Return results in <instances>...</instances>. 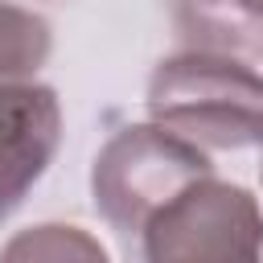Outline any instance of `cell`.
Segmentation results:
<instances>
[{
  "mask_svg": "<svg viewBox=\"0 0 263 263\" xmlns=\"http://www.w3.org/2000/svg\"><path fill=\"white\" fill-rule=\"evenodd\" d=\"M148 119L210 148L263 144V74L222 53H173L148 78Z\"/></svg>",
  "mask_w": 263,
  "mask_h": 263,
  "instance_id": "cell-1",
  "label": "cell"
},
{
  "mask_svg": "<svg viewBox=\"0 0 263 263\" xmlns=\"http://www.w3.org/2000/svg\"><path fill=\"white\" fill-rule=\"evenodd\" d=\"M210 173V156L177 132L160 123H127L99 148L90 164V197L95 210L132 238L168 197Z\"/></svg>",
  "mask_w": 263,
  "mask_h": 263,
  "instance_id": "cell-2",
  "label": "cell"
},
{
  "mask_svg": "<svg viewBox=\"0 0 263 263\" xmlns=\"http://www.w3.org/2000/svg\"><path fill=\"white\" fill-rule=\"evenodd\" d=\"M144 263H263V210L251 189L197 177L140 230Z\"/></svg>",
  "mask_w": 263,
  "mask_h": 263,
  "instance_id": "cell-3",
  "label": "cell"
},
{
  "mask_svg": "<svg viewBox=\"0 0 263 263\" xmlns=\"http://www.w3.org/2000/svg\"><path fill=\"white\" fill-rule=\"evenodd\" d=\"M62 144V103L45 82H0V222L21 210Z\"/></svg>",
  "mask_w": 263,
  "mask_h": 263,
  "instance_id": "cell-4",
  "label": "cell"
},
{
  "mask_svg": "<svg viewBox=\"0 0 263 263\" xmlns=\"http://www.w3.org/2000/svg\"><path fill=\"white\" fill-rule=\"evenodd\" d=\"M177 29L185 37V49L222 53L238 62L263 58L259 0H177Z\"/></svg>",
  "mask_w": 263,
  "mask_h": 263,
  "instance_id": "cell-5",
  "label": "cell"
},
{
  "mask_svg": "<svg viewBox=\"0 0 263 263\" xmlns=\"http://www.w3.org/2000/svg\"><path fill=\"white\" fill-rule=\"evenodd\" d=\"M0 263H111V255L82 226H70V222H37V226L16 230L4 242Z\"/></svg>",
  "mask_w": 263,
  "mask_h": 263,
  "instance_id": "cell-6",
  "label": "cell"
},
{
  "mask_svg": "<svg viewBox=\"0 0 263 263\" xmlns=\"http://www.w3.org/2000/svg\"><path fill=\"white\" fill-rule=\"evenodd\" d=\"M53 53L49 21L0 0V82H29Z\"/></svg>",
  "mask_w": 263,
  "mask_h": 263,
  "instance_id": "cell-7",
  "label": "cell"
},
{
  "mask_svg": "<svg viewBox=\"0 0 263 263\" xmlns=\"http://www.w3.org/2000/svg\"><path fill=\"white\" fill-rule=\"evenodd\" d=\"M259 4H263V0H259Z\"/></svg>",
  "mask_w": 263,
  "mask_h": 263,
  "instance_id": "cell-8",
  "label": "cell"
}]
</instances>
